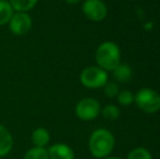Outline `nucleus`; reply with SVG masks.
<instances>
[{
    "label": "nucleus",
    "mask_w": 160,
    "mask_h": 159,
    "mask_svg": "<svg viewBox=\"0 0 160 159\" xmlns=\"http://www.w3.org/2000/svg\"><path fill=\"white\" fill-rule=\"evenodd\" d=\"M114 136L106 129H97L92 133L88 141V148L95 158L103 159L110 156L114 148Z\"/></svg>",
    "instance_id": "f257e3e1"
},
{
    "label": "nucleus",
    "mask_w": 160,
    "mask_h": 159,
    "mask_svg": "<svg viewBox=\"0 0 160 159\" xmlns=\"http://www.w3.org/2000/svg\"><path fill=\"white\" fill-rule=\"evenodd\" d=\"M96 62L105 71H113L120 64V49L112 42H105L96 50Z\"/></svg>",
    "instance_id": "f03ea898"
},
{
    "label": "nucleus",
    "mask_w": 160,
    "mask_h": 159,
    "mask_svg": "<svg viewBox=\"0 0 160 159\" xmlns=\"http://www.w3.org/2000/svg\"><path fill=\"white\" fill-rule=\"evenodd\" d=\"M134 102L146 113H155L160 109V95L154 89H139L134 96Z\"/></svg>",
    "instance_id": "7ed1b4c3"
},
{
    "label": "nucleus",
    "mask_w": 160,
    "mask_h": 159,
    "mask_svg": "<svg viewBox=\"0 0 160 159\" xmlns=\"http://www.w3.org/2000/svg\"><path fill=\"white\" fill-rule=\"evenodd\" d=\"M80 80L87 88H100L108 82V74L99 67H88L81 72Z\"/></svg>",
    "instance_id": "20e7f679"
},
{
    "label": "nucleus",
    "mask_w": 160,
    "mask_h": 159,
    "mask_svg": "<svg viewBox=\"0 0 160 159\" xmlns=\"http://www.w3.org/2000/svg\"><path fill=\"white\" fill-rule=\"evenodd\" d=\"M100 111V104L94 98H83L75 106V113L78 118L84 121L96 119Z\"/></svg>",
    "instance_id": "39448f33"
},
{
    "label": "nucleus",
    "mask_w": 160,
    "mask_h": 159,
    "mask_svg": "<svg viewBox=\"0 0 160 159\" xmlns=\"http://www.w3.org/2000/svg\"><path fill=\"white\" fill-rule=\"evenodd\" d=\"M8 24L12 34L15 36H24L31 31L33 21L28 12H14Z\"/></svg>",
    "instance_id": "423d86ee"
},
{
    "label": "nucleus",
    "mask_w": 160,
    "mask_h": 159,
    "mask_svg": "<svg viewBox=\"0 0 160 159\" xmlns=\"http://www.w3.org/2000/svg\"><path fill=\"white\" fill-rule=\"evenodd\" d=\"M82 11L85 17L93 22L102 21L107 17V6L101 0H85Z\"/></svg>",
    "instance_id": "0eeeda50"
},
{
    "label": "nucleus",
    "mask_w": 160,
    "mask_h": 159,
    "mask_svg": "<svg viewBox=\"0 0 160 159\" xmlns=\"http://www.w3.org/2000/svg\"><path fill=\"white\" fill-rule=\"evenodd\" d=\"M49 159H74V152L69 145L57 143L49 147Z\"/></svg>",
    "instance_id": "6e6552de"
},
{
    "label": "nucleus",
    "mask_w": 160,
    "mask_h": 159,
    "mask_svg": "<svg viewBox=\"0 0 160 159\" xmlns=\"http://www.w3.org/2000/svg\"><path fill=\"white\" fill-rule=\"evenodd\" d=\"M13 147V137L6 127L0 124V157H4Z\"/></svg>",
    "instance_id": "1a4fd4ad"
},
{
    "label": "nucleus",
    "mask_w": 160,
    "mask_h": 159,
    "mask_svg": "<svg viewBox=\"0 0 160 159\" xmlns=\"http://www.w3.org/2000/svg\"><path fill=\"white\" fill-rule=\"evenodd\" d=\"M31 140L35 147H45L50 141V134L45 127H37L33 131Z\"/></svg>",
    "instance_id": "9d476101"
},
{
    "label": "nucleus",
    "mask_w": 160,
    "mask_h": 159,
    "mask_svg": "<svg viewBox=\"0 0 160 159\" xmlns=\"http://www.w3.org/2000/svg\"><path fill=\"white\" fill-rule=\"evenodd\" d=\"M132 69L128 64H119L113 70V77L118 82L120 83H128L132 79Z\"/></svg>",
    "instance_id": "9b49d317"
},
{
    "label": "nucleus",
    "mask_w": 160,
    "mask_h": 159,
    "mask_svg": "<svg viewBox=\"0 0 160 159\" xmlns=\"http://www.w3.org/2000/svg\"><path fill=\"white\" fill-rule=\"evenodd\" d=\"M14 10L8 0H0V25H6L12 17Z\"/></svg>",
    "instance_id": "f8f14e48"
},
{
    "label": "nucleus",
    "mask_w": 160,
    "mask_h": 159,
    "mask_svg": "<svg viewBox=\"0 0 160 159\" xmlns=\"http://www.w3.org/2000/svg\"><path fill=\"white\" fill-rule=\"evenodd\" d=\"M14 12H28L37 4L38 0H10Z\"/></svg>",
    "instance_id": "ddd939ff"
},
{
    "label": "nucleus",
    "mask_w": 160,
    "mask_h": 159,
    "mask_svg": "<svg viewBox=\"0 0 160 159\" xmlns=\"http://www.w3.org/2000/svg\"><path fill=\"white\" fill-rule=\"evenodd\" d=\"M23 159H49L48 151L45 147H35L28 149Z\"/></svg>",
    "instance_id": "4468645a"
},
{
    "label": "nucleus",
    "mask_w": 160,
    "mask_h": 159,
    "mask_svg": "<svg viewBox=\"0 0 160 159\" xmlns=\"http://www.w3.org/2000/svg\"><path fill=\"white\" fill-rule=\"evenodd\" d=\"M100 112L106 120H109V121H114L120 117V109L117 106H114V105H108Z\"/></svg>",
    "instance_id": "2eb2a0df"
},
{
    "label": "nucleus",
    "mask_w": 160,
    "mask_h": 159,
    "mask_svg": "<svg viewBox=\"0 0 160 159\" xmlns=\"http://www.w3.org/2000/svg\"><path fill=\"white\" fill-rule=\"evenodd\" d=\"M128 159H152L149 151L144 147H137L128 153Z\"/></svg>",
    "instance_id": "dca6fc26"
},
{
    "label": "nucleus",
    "mask_w": 160,
    "mask_h": 159,
    "mask_svg": "<svg viewBox=\"0 0 160 159\" xmlns=\"http://www.w3.org/2000/svg\"><path fill=\"white\" fill-rule=\"evenodd\" d=\"M118 102L123 106H130L134 102V95L130 91H122L118 94Z\"/></svg>",
    "instance_id": "f3484780"
},
{
    "label": "nucleus",
    "mask_w": 160,
    "mask_h": 159,
    "mask_svg": "<svg viewBox=\"0 0 160 159\" xmlns=\"http://www.w3.org/2000/svg\"><path fill=\"white\" fill-rule=\"evenodd\" d=\"M105 94L107 97L113 98L118 96L119 94V86L114 82H107L105 85Z\"/></svg>",
    "instance_id": "a211bd4d"
},
{
    "label": "nucleus",
    "mask_w": 160,
    "mask_h": 159,
    "mask_svg": "<svg viewBox=\"0 0 160 159\" xmlns=\"http://www.w3.org/2000/svg\"><path fill=\"white\" fill-rule=\"evenodd\" d=\"M81 0H65V2H68L69 4H78Z\"/></svg>",
    "instance_id": "6ab92c4d"
},
{
    "label": "nucleus",
    "mask_w": 160,
    "mask_h": 159,
    "mask_svg": "<svg viewBox=\"0 0 160 159\" xmlns=\"http://www.w3.org/2000/svg\"><path fill=\"white\" fill-rule=\"evenodd\" d=\"M103 159H122V158H119V157H107V158H103Z\"/></svg>",
    "instance_id": "aec40b11"
}]
</instances>
